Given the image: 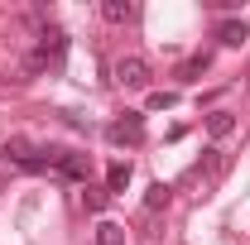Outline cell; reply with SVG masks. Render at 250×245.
I'll list each match as a JSON object with an SVG mask.
<instances>
[{"label": "cell", "instance_id": "1", "mask_svg": "<svg viewBox=\"0 0 250 245\" xmlns=\"http://www.w3.org/2000/svg\"><path fill=\"white\" fill-rule=\"evenodd\" d=\"M5 159L15 168H29V173H43L58 163V149H34L29 140H5Z\"/></svg>", "mask_w": 250, "mask_h": 245}, {"label": "cell", "instance_id": "2", "mask_svg": "<svg viewBox=\"0 0 250 245\" xmlns=\"http://www.w3.org/2000/svg\"><path fill=\"white\" fill-rule=\"evenodd\" d=\"M116 82H121V87H130V92L149 87V62L140 58V53H125V58H116Z\"/></svg>", "mask_w": 250, "mask_h": 245}, {"label": "cell", "instance_id": "3", "mask_svg": "<svg viewBox=\"0 0 250 245\" xmlns=\"http://www.w3.org/2000/svg\"><path fill=\"white\" fill-rule=\"evenodd\" d=\"M106 140H111V144H140V140H145V116H140V111H125L121 121H111Z\"/></svg>", "mask_w": 250, "mask_h": 245}, {"label": "cell", "instance_id": "4", "mask_svg": "<svg viewBox=\"0 0 250 245\" xmlns=\"http://www.w3.org/2000/svg\"><path fill=\"white\" fill-rule=\"evenodd\" d=\"M53 168H58L62 178H72V183H87V159H82V154L58 149V163H53Z\"/></svg>", "mask_w": 250, "mask_h": 245}, {"label": "cell", "instance_id": "5", "mask_svg": "<svg viewBox=\"0 0 250 245\" xmlns=\"http://www.w3.org/2000/svg\"><path fill=\"white\" fill-rule=\"evenodd\" d=\"M217 39H221V43H226V48H241V43H246V39H250L246 20H221V24H217Z\"/></svg>", "mask_w": 250, "mask_h": 245}, {"label": "cell", "instance_id": "6", "mask_svg": "<svg viewBox=\"0 0 250 245\" xmlns=\"http://www.w3.org/2000/svg\"><path fill=\"white\" fill-rule=\"evenodd\" d=\"M125 183H130V163L125 159H111L106 163V192H125Z\"/></svg>", "mask_w": 250, "mask_h": 245}, {"label": "cell", "instance_id": "7", "mask_svg": "<svg viewBox=\"0 0 250 245\" xmlns=\"http://www.w3.org/2000/svg\"><path fill=\"white\" fill-rule=\"evenodd\" d=\"M173 202V187L168 183H149V192H145V212H164Z\"/></svg>", "mask_w": 250, "mask_h": 245}, {"label": "cell", "instance_id": "8", "mask_svg": "<svg viewBox=\"0 0 250 245\" xmlns=\"http://www.w3.org/2000/svg\"><path fill=\"white\" fill-rule=\"evenodd\" d=\"M231 130H236V116H231V111H212V116H207V135H212V140H226Z\"/></svg>", "mask_w": 250, "mask_h": 245}, {"label": "cell", "instance_id": "9", "mask_svg": "<svg viewBox=\"0 0 250 245\" xmlns=\"http://www.w3.org/2000/svg\"><path fill=\"white\" fill-rule=\"evenodd\" d=\"M101 15H106L111 24H125V20H135V5H130V0H106Z\"/></svg>", "mask_w": 250, "mask_h": 245}, {"label": "cell", "instance_id": "10", "mask_svg": "<svg viewBox=\"0 0 250 245\" xmlns=\"http://www.w3.org/2000/svg\"><path fill=\"white\" fill-rule=\"evenodd\" d=\"M96 245H125V226L101 221V226H96Z\"/></svg>", "mask_w": 250, "mask_h": 245}, {"label": "cell", "instance_id": "11", "mask_svg": "<svg viewBox=\"0 0 250 245\" xmlns=\"http://www.w3.org/2000/svg\"><path fill=\"white\" fill-rule=\"evenodd\" d=\"M207 62H212L207 53H197V58H188V62H183V77H188V82H197V77L207 72Z\"/></svg>", "mask_w": 250, "mask_h": 245}, {"label": "cell", "instance_id": "12", "mask_svg": "<svg viewBox=\"0 0 250 245\" xmlns=\"http://www.w3.org/2000/svg\"><path fill=\"white\" fill-rule=\"evenodd\" d=\"M82 202H87V212H101V207H106V192H101V187H87Z\"/></svg>", "mask_w": 250, "mask_h": 245}, {"label": "cell", "instance_id": "13", "mask_svg": "<svg viewBox=\"0 0 250 245\" xmlns=\"http://www.w3.org/2000/svg\"><path fill=\"white\" fill-rule=\"evenodd\" d=\"M173 101H178V96H173V92H149V106H154V111H168Z\"/></svg>", "mask_w": 250, "mask_h": 245}, {"label": "cell", "instance_id": "14", "mask_svg": "<svg viewBox=\"0 0 250 245\" xmlns=\"http://www.w3.org/2000/svg\"><path fill=\"white\" fill-rule=\"evenodd\" d=\"M246 87H250V77H246Z\"/></svg>", "mask_w": 250, "mask_h": 245}]
</instances>
